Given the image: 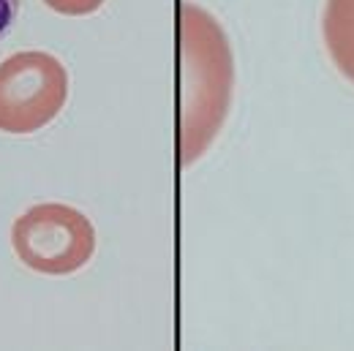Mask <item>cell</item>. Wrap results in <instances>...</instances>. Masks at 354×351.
<instances>
[{
  "label": "cell",
  "instance_id": "obj_1",
  "mask_svg": "<svg viewBox=\"0 0 354 351\" xmlns=\"http://www.w3.org/2000/svg\"><path fill=\"white\" fill-rule=\"evenodd\" d=\"M234 85L232 46L199 6H180V161L188 167L216 139Z\"/></svg>",
  "mask_w": 354,
  "mask_h": 351
},
{
  "label": "cell",
  "instance_id": "obj_2",
  "mask_svg": "<svg viewBox=\"0 0 354 351\" xmlns=\"http://www.w3.org/2000/svg\"><path fill=\"white\" fill-rule=\"evenodd\" d=\"M19 262L44 275H71L95 254V229L85 213L68 205H36L11 226Z\"/></svg>",
  "mask_w": 354,
  "mask_h": 351
},
{
  "label": "cell",
  "instance_id": "obj_3",
  "mask_svg": "<svg viewBox=\"0 0 354 351\" xmlns=\"http://www.w3.org/2000/svg\"><path fill=\"white\" fill-rule=\"evenodd\" d=\"M68 98L66 66L49 52H17L0 63V131L33 133L52 123Z\"/></svg>",
  "mask_w": 354,
  "mask_h": 351
},
{
  "label": "cell",
  "instance_id": "obj_4",
  "mask_svg": "<svg viewBox=\"0 0 354 351\" xmlns=\"http://www.w3.org/2000/svg\"><path fill=\"white\" fill-rule=\"evenodd\" d=\"M322 30L333 63L354 82V0H327Z\"/></svg>",
  "mask_w": 354,
  "mask_h": 351
},
{
  "label": "cell",
  "instance_id": "obj_5",
  "mask_svg": "<svg viewBox=\"0 0 354 351\" xmlns=\"http://www.w3.org/2000/svg\"><path fill=\"white\" fill-rule=\"evenodd\" d=\"M46 6L57 14H66V17H85L98 11L106 0H44Z\"/></svg>",
  "mask_w": 354,
  "mask_h": 351
},
{
  "label": "cell",
  "instance_id": "obj_6",
  "mask_svg": "<svg viewBox=\"0 0 354 351\" xmlns=\"http://www.w3.org/2000/svg\"><path fill=\"white\" fill-rule=\"evenodd\" d=\"M19 3L22 0H0V39L8 33V28L14 25L17 14H19Z\"/></svg>",
  "mask_w": 354,
  "mask_h": 351
}]
</instances>
